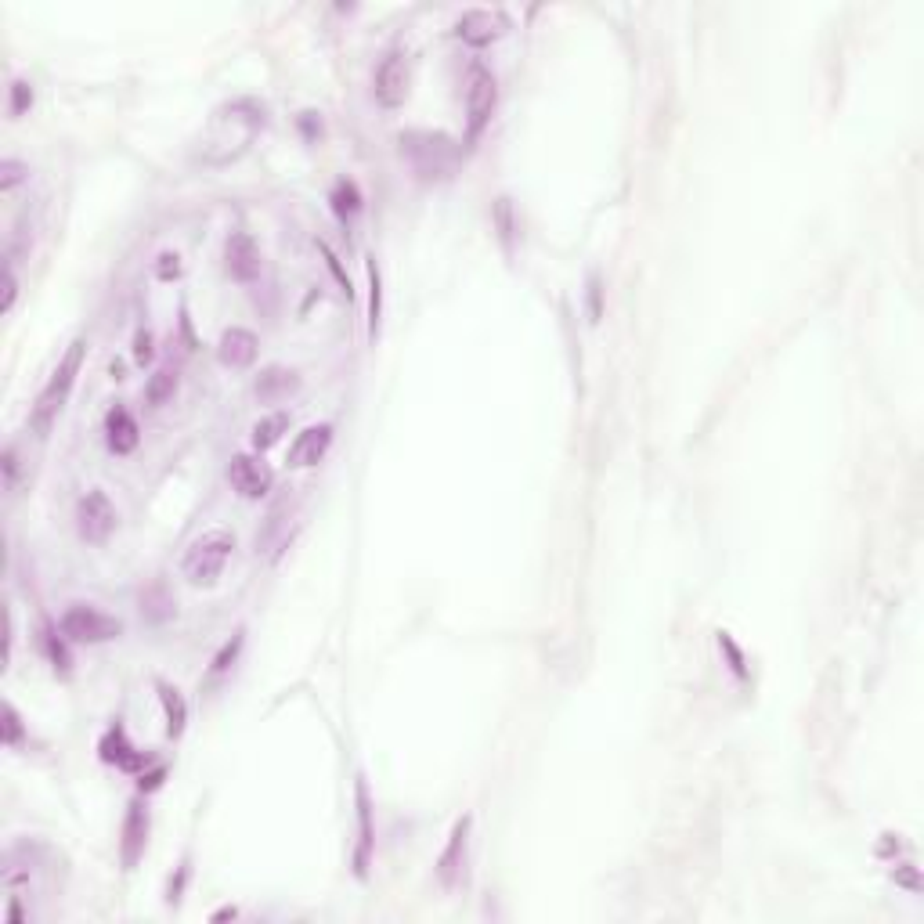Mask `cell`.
<instances>
[{"label":"cell","mask_w":924,"mask_h":924,"mask_svg":"<svg viewBox=\"0 0 924 924\" xmlns=\"http://www.w3.org/2000/svg\"><path fill=\"white\" fill-rule=\"evenodd\" d=\"M181 271H185V264H181V253L177 250H163L156 257V278L159 282H174V278H181Z\"/></svg>","instance_id":"32"},{"label":"cell","mask_w":924,"mask_h":924,"mask_svg":"<svg viewBox=\"0 0 924 924\" xmlns=\"http://www.w3.org/2000/svg\"><path fill=\"white\" fill-rule=\"evenodd\" d=\"M0 473H4V491L8 495H19L22 488V459H19V444L11 441L0 455Z\"/></svg>","instance_id":"27"},{"label":"cell","mask_w":924,"mask_h":924,"mask_svg":"<svg viewBox=\"0 0 924 924\" xmlns=\"http://www.w3.org/2000/svg\"><path fill=\"white\" fill-rule=\"evenodd\" d=\"M296 390H300V372L286 369V365H268V369L253 379V394H257L260 401H268V405L289 401Z\"/></svg>","instance_id":"19"},{"label":"cell","mask_w":924,"mask_h":924,"mask_svg":"<svg viewBox=\"0 0 924 924\" xmlns=\"http://www.w3.org/2000/svg\"><path fill=\"white\" fill-rule=\"evenodd\" d=\"M715 639H719V650L726 654V665H730V672L737 675L740 683H744V679H748V657H744V650H740L737 643H733L730 632H722V629H719V632H715Z\"/></svg>","instance_id":"29"},{"label":"cell","mask_w":924,"mask_h":924,"mask_svg":"<svg viewBox=\"0 0 924 924\" xmlns=\"http://www.w3.org/2000/svg\"><path fill=\"white\" fill-rule=\"evenodd\" d=\"M152 358H156V336L148 333V329H138V333H134V361H138V365H148Z\"/></svg>","instance_id":"34"},{"label":"cell","mask_w":924,"mask_h":924,"mask_svg":"<svg viewBox=\"0 0 924 924\" xmlns=\"http://www.w3.org/2000/svg\"><path fill=\"white\" fill-rule=\"evenodd\" d=\"M148 831H152L148 805L141 802V798H130L127 813H123V827H120V863H123V870H134L141 860H145Z\"/></svg>","instance_id":"11"},{"label":"cell","mask_w":924,"mask_h":924,"mask_svg":"<svg viewBox=\"0 0 924 924\" xmlns=\"http://www.w3.org/2000/svg\"><path fill=\"white\" fill-rule=\"evenodd\" d=\"M98 758H102L105 766H116V769H123V773H138V777L148 769V762H152V758L130 740L123 722H112L109 730L102 733V740H98Z\"/></svg>","instance_id":"13"},{"label":"cell","mask_w":924,"mask_h":924,"mask_svg":"<svg viewBox=\"0 0 924 924\" xmlns=\"http://www.w3.org/2000/svg\"><path fill=\"white\" fill-rule=\"evenodd\" d=\"M29 181V167L26 163H19V159H4L0 163V192L11 195L19 185H26Z\"/></svg>","instance_id":"30"},{"label":"cell","mask_w":924,"mask_h":924,"mask_svg":"<svg viewBox=\"0 0 924 924\" xmlns=\"http://www.w3.org/2000/svg\"><path fill=\"white\" fill-rule=\"evenodd\" d=\"M224 268L235 282H253L260 275V250L246 231H231L224 242Z\"/></svg>","instance_id":"17"},{"label":"cell","mask_w":924,"mask_h":924,"mask_svg":"<svg viewBox=\"0 0 924 924\" xmlns=\"http://www.w3.org/2000/svg\"><path fill=\"white\" fill-rule=\"evenodd\" d=\"M156 693H159V704H163V719H167V737H181L188 726V701L181 697V690H177L174 683H167V679H156Z\"/></svg>","instance_id":"21"},{"label":"cell","mask_w":924,"mask_h":924,"mask_svg":"<svg viewBox=\"0 0 924 924\" xmlns=\"http://www.w3.org/2000/svg\"><path fill=\"white\" fill-rule=\"evenodd\" d=\"M163 777H167V766H156L152 773H141V791H156L159 784H163Z\"/></svg>","instance_id":"37"},{"label":"cell","mask_w":924,"mask_h":924,"mask_svg":"<svg viewBox=\"0 0 924 924\" xmlns=\"http://www.w3.org/2000/svg\"><path fill=\"white\" fill-rule=\"evenodd\" d=\"M289 423H293V416H289V412H268V416H260L257 423H253V430H250V448L257 455L271 452V448H275V444L289 434Z\"/></svg>","instance_id":"20"},{"label":"cell","mask_w":924,"mask_h":924,"mask_svg":"<svg viewBox=\"0 0 924 924\" xmlns=\"http://www.w3.org/2000/svg\"><path fill=\"white\" fill-rule=\"evenodd\" d=\"M318 250H322V257H325V264H329V271H333V275H336V278H340V286H343V293H347V296H351V278H347V275H343V268H340V257H336V253H333V250H329V246H325V242H318Z\"/></svg>","instance_id":"36"},{"label":"cell","mask_w":924,"mask_h":924,"mask_svg":"<svg viewBox=\"0 0 924 924\" xmlns=\"http://www.w3.org/2000/svg\"><path fill=\"white\" fill-rule=\"evenodd\" d=\"M58 629L69 643H80V647H98V643H112V639L123 636V621L98 610L94 603H69L58 618Z\"/></svg>","instance_id":"4"},{"label":"cell","mask_w":924,"mask_h":924,"mask_svg":"<svg viewBox=\"0 0 924 924\" xmlns=\"http://www.w3.org/2000/svg\"><path fill=\"white\" fill-rule=\"evenodd\" d=\"M116 524H120V513L112 506L109 491L91 488L84 499L76 502V535L87 546H105L112 538V531H116Z\"/></svg>","instance_id":"7"},{"label":"cell","mask_w":924,"mask_h":924,"mask_svg":"<svg viewBox=\"0 0 924 924\" xmlns=\"http://www.w3.org/2000/svg\"><path fill=\"white\" fill-rule=\"evenodd\" d=\"M29 109H33V84L19 76V80H11V87H8V112H11V120H22Z\"/></svg>","instance_id":"28"},{"label":"cell","mask_w":924,"mask_h":924,"mask_svg":"<svg viewBox=\"0 0 924 924\" xmlns=\"http://www.w3.org/2000/svg\"><path fill=\"white\" fill-rule=\"evenodd\" d=\"M69 639L62 636V629L58 625H44L40 629V647H44L47 661L58 668V672H69V647H65Z\"/></svg>","instance_id":"26"},{"label":"cell","mask_w":924,"mask_h":924,"mask_svg":"<svg viewBox=\"0 0 924 924\" xmlns=\"http://www.w3.org/2000/svg\"><path fill=\"white\" fill-rule=\"evenodd\" d=\"M105 444H109L112 455H134L141 444V426L138 419L130 416V408L112 405L109 416H105Z\"/></svg>","instance_id":"18"},{"label":"cell","mask_w":924,"mask_h":924,"mask_svg":"<svg viewBox=\"0 0 924 924\" xmlns=\"http://www.w3.org/2000/svg\"><path fill=\"white\" fill-rule=\"evenodd\" d=\"M495 105H499V80L488 65L473 62L466 69V141L481 138L495 116Z\"/></svg>","instance_id":"5"},{"label":"cell","mask_w":924,"mask_h":924,"mask_svg":"<svg viewBox=\"0 0 924 924\" xmlns=\"http://www.w3.org/2000/svg\"><path fill=\"white\" fill-rule=\"evenodd\" d=\"M333 423H311L304 426L300 434L293 437V444H289V470H307V466H318V462L329 455V448H333Z\"/></svg>","instance_id":"15"},{"label":"cell","mask_w":924,"mask_h":924,"mask_svg":"<svg viewBox=\"0 0 924 924\" xmlns=\"http://www.w3.org/2000/svg\"><path fill=\"white\" fill-rule=\"evenodd\" d=\"M15 300H19V275H15V264H4V304H0V311L11 315Z\"/></svg>","instance_id":"33"},{"label":"cell","mask_w":924,"mask_h":924,"mask_svg":"<svg viewBox=\"0 0 924 924\" xmlns=\"http://www.w3.org/2000/svg\"><path fill=\"white\" fill-rule=\"evenodd\" d=\"M228 917L235 921V917H239V910H235V906H224V910H217V914L210 917V921H228Z\"/></svg>","instance_id":"40"},{"label":"cell","mask_w":924,"mask_h":924,"mask_svg":"<svg viewBox=\"0 0 924 924\" xmlns=\"http://www.w3.org/2000/svg\"><path fill=\"white\" fill-rule=\"evenodd\" d=\"M231 553H235V538H231L228 531H221V527H213V531H203V535L195 538L192 546L185 549V560H181V574H185L188 585H195V589L217 585V582H221L224 567H228Z\"/></svg>","instance_id":"3"},{"label":"cell","mask_w":924,"mask_h":924,"mask_svg":"<svg viewBox=\"0 0 924 924\" xmlns=\"http://www.w3.org/2000/svg\"><path fill=\"white\" fill-rule=\"evenodd\" d=\"M589 300H592V318H600V278L589 282Z\"/></svg>","instance_id":"39"},{"label":"cell","mask_w":924,"mask_h":924,"mask_svg":"<svg viewBox=\"0 0 924 924\" xmlns=\"http://www.w3.org/2000/svg\"><path fill=\"white\" fill-rule=\"evenodd\" d=\"M401 156L412 163L419 177H444V170H452L455 163V145L444 134H430V130H408L401 134Z\"/></svg>","instance_id":"6"},{"label":"cell","mask_w":924,"mask_h":924,"mask_svg":"<svg viewBox=\"0 0 924 924\" xmlns=\"http://www.w3.org/2000/svg\"><path fill=\"white\" fill-rule=\"evenodd\" d=\"M22 740H26V726H22V715L15 704H4V744H8L11 751L22 748Z\"/></svg>","instance_id":"31"},{"label":"cell","mask_w":924,"mask_h":924,"mask_svg":"<svg viewBox=\"0 0 924 924\" xmlns=\"http://www.w3.org/2000/svg\"><path fill=\"white\" fill-rule=\"evenodd\" d=\"M892 878H896V885L910 888V892H921V878H917V867L910 860L906 863H896V870H892Z\"/></svg>","instance_id":"35"},{"label":"cell","mask_w":924,"mask_h":924,"mask_svg":"<svg viewBox=\"0 0 924 924\" xmlns=\"http://www.w3.org/2000/svg\"><path fill=\"white\" fill-rule=\"evenodd\" d=\"M242 647H246V632L239 629V632H235V636L228 639V643H224L221 650H217V654H213L210 668H206V679H203V686H206V690H213V686L221 683L224 675H228L231 668H235V661H239Z\"/></svg>","instance_id":"22"},{"label":"cell","mask_w":924,"mask_h":924,"mask_svg":"<svg viewBox=\"0 0 924 924\" xmlns=\"http://www.w3.org/2000/svg\"><path fill=\"white\" fill-rule=\"evenodd\" d=\"M329 203H333V213L340 217L343 224H354L358 221V213H361V192H358V185L354 181H336L333 185V195H329Z\"/></svg>","instance_id":"24"},{"label":"cell","mask_w":924,"mask_h":924,"mask_svg":"<svg viewBox=\"0 0 924 924\" xmlns=\"http://www.w3.org/2000/svg\"><path fill=\"white\" fill-rule=\"evenodd\" d=\"M354 827H358V841H354L351 852V867L354 878L365 881L372 870V860H376V823H372V795L365 777L354 780Z\"/></svg>","instance_id":"9"},{"label":"cell","mask_w":924,"mask_h":924,"mask_svg":"<svg viewBox=\"0 0 924 924\" xmlns=\"http://www.w3.org/2000/svg\"><path fill=\"white\" fill-rule=\"evenodd\" d=\"M260 354V340L257 333H250V329H242V325H231V329H224L221 340H217V361H221L224 369H250L253 361H257Z\"/></svg>","instance_id":"16"},{"label":"cell","mask_w":924,"mask_h":924,"mask_svg":"<svg viewBox=\"0 0 924 924\" xmlns=\"http://www.w3.org/2000/svg\"><path fill=\"white\" fill-rule=\"evenodd\" d=\"M177 387H181V376H177V369H174V365H163V369H156L152 376H148L145 401L152 408L170 405V401H174V394H177Z\"/></svg>","instance_id":"23"},{"label":"cell","mask_w":924,"mask_h":924,"mask_svg":"<svg viewBox=\"0 0 924 924\" xmlns=\"http://www.w3.org/2000/svg\"><path fill=\"white\" fill-rule=\"evenodd\" d=\"M264 127H268V105L260 98H250V94L228 98L210 112L203 134L195 141V163H203L210 170L239 163L257 145Z\"/></svg>","instance_id":"1"},{"label":"cell","mask_w":924,"mask_h":924,"mask_svg":"<svg viewBox=\"0 0 924 924\" xmlns=\"http://www.w3.org/2000/svg\"><path fill=\"white\" fill-rule=\"evenodd\" d=\"M84 358H87V340L84 336H76V340L62 351L51 379H47L44 390H40L37 401H33V408H29V434L33 437L44 441V437L55 430L58 416H62L65 405H69V394H73L76 379L84 372Z\"/></svg>","instance_id":"2"},{"label":"cell","mask_w":924,"mask_h":924,"mask_svg":"<svg viewBox=\"0 0 924 924\" xmlns=\"http://www.w3.org/2000/svg\"><path fill=\"white\" fill-rule=\"evenodd\" d=\"M372 98L383 109H401L408 98V62L401 51H387L372 73Z\"/></svg>","instance_id":"10"},{"label":"cell","mask_w":924,"mask_h":924,"mask_svg":"<svg viewBox=\"0 0 924 924\" xmlns=\"http://www.w3.org/2000/svg\"><path fill=\"white\" fill-rule=\"evenodd\" d=\"M365 271H369V340H376L379 322H383V278H379L376 257L365 260Z\"/></svg>","instance_id":"25"},{"label":"cell","mask_w":924,"mask_h":924,"mask_svg":"<svg viewBox=\"0 0 924 924\" xmlns=\"http://www.w3.org/2000/svg\"><path fill=\"white\" fill-rule=\"evenodd\" d=\"M509 29V19L502 15V11H491V8H473V11H462L459 22H455V37L462 40V44L470 47H488L495 44L499 37H506Z\"/></svg>","instance_id":"14"},{"label":"cell","mask_w":924,"mask_h":924,"mask_svg":"<svg viewBox=\"0 0 924 924\" xmlns=\"http://www.w3.org/2000/svg\"><path fill=\"white\" fill-rule=\"evenodd\" d=\"M228 484L235 491H239L246 502H257L264 499L271 491V484H275V473L260 462L257 452H239L228 459Z\"/></svg>","instance_id":"12"},{"label":"cell","mask_w":924,"mask_h":924,"mask_svg":"<svg viewBox=\"0 0 924 924\" xmlns=\"http://www.w3.org/2000/svg\"><path fill=\"white\" fill-rule=\"evenodd\" d=\"M185 881H188V860L181 863V870H177V881H170V888H167L170 903H177V899H181V888H185Z\"/></svg>","instance_id":"38"},{"label":"cell","mask_w":924,"mask_h":924,"mask_svg":"<svg viewBox=\"0 0 924 924\" xmlns=\"http://www.w3.org/2000/svg\"><path fill=\"white\" fill-rule=\"evenodd\" d=\"M470 831H473L470 813L452 823V834H448L441 856L434 863V874L441 881V888H459L466 881V870H470Z\"/></svg>","instance_id":"8"}]
</instances>
